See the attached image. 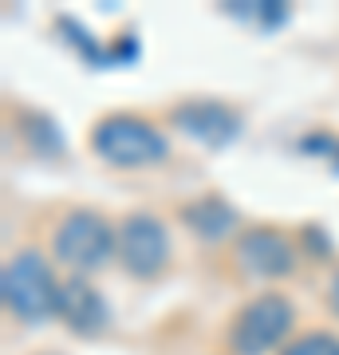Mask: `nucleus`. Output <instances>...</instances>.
Returning <instances> with one entry per match:
<instances>
[{
	"label": "nucleus",
	"mask_w": 339,
	"mask_h": 355,
	"mask_svg": "<svg viewBox=\"0 0 339 355\" xmlns=\"http://www.w3.org/2000/svg\"><path fill=\"white\" fill-rule=\"evenodd\" d=\"M55 316L67 320V328L76 336H99L111 324V308L99 296V288H91L83 277H76L60 288V312Z\"/></svg>",
	"instance_id": "obj_8"
},
{
	"label": "nucleus",
	"mask_w": 339,
	"mask_h": 355,
	"mask_svg": "<svg viewBox=\"0 0 339 355\" xmlns=\"http://www.w3.org/2000/svg\"><path fill=\"white\" fill-rule=\"evenodd\" d=\"M280 355H339V336H331V331H304V336L284 343Z\"/></svg>",
	"instance_id": "obj_10"
},
{
	"label": "nucleus",
	"mask_w": 339,
	"mask_h": 355,
	"mask_svg": "<svg viewBox=\"0 0 339 355\" xmlns=\"http://www.w3.org/2000/svg\"><path fill=\"white\" fill-rule=\"evenodd\" d=\"M60 288L55 284V272L44 261V253L36 249H24L16 253L4 272H0V296H4V308L12 312L16 320L24 324H40L48 320L51 312H60Z\"/></svg>",
	"instance_id": "obj_1"
},
{
	"label": "nucleus",
	"mask_w": 339,
	"mask_h": 355,
	"mask_svg": "<svg viewBox=\"0 0 339 355\" xmlns=\"http://www.w3.org/2000/svg\"><path fill=\"white\" fill-rule=\"evenodd\" d=\"M51 253L60 257L67 268H76V272H95V268H103L111 261V253H119V233L99 214L76 209V214H67L60 221Z\"/></svg>",
	"instance_id": "obj_3"
},
{
	"label": "nucleus",
	"mask_w": 339,
	"mask_h": 355,
	"mask_svg": "<svg viewBox=\"0 0 339 355\" xmlns=\"http://www.w3.org/2000/svg\"><path fill=\"white\" fill-rule=\"evenodd\" d=\"M237 265L261 280L288 277L296 268V245L277 229H249L237 237Z\"/></svg>",
	"instance_id": "obj_6"
},
{
	"label": "nucleus",
	"mask_w": 339,
	"mask_h": 355,
	"mask_svg": "<svg viewBox=\"0 0 339 355\" xmlns=\"http://www.w3.org/2000/svg\"><path fill=\"white\" fill-rule=\"evenodd\" d=\"M327 300H331V308H336V316H339V272L331 277V292H327Z\"/></svg>",
	"instance_id": "obj_11"
},
{
	"label": "nucleus",
	"mask_w": 339,
	"mask_h": 355,
	"mask_svg": "<svg viewBox=\"0 0 339 355\" xmlns=\"http://www.w3.org/2000/svg\"><path fill=\"white\" fill-rule=\"evenodd\" d=\"M174 127L193 142H205V146H225L241 135V119L229 111L225 103L214 99H193L182 103L174 111Z\"/></svg>",
	"instance_id": "obj_7"
},
{
	"label": "nucleus",
	"mask_w": 339,
	"mask_h": 355,
	"mask_svg": "<svg viewBox=\"0 0 339 355\" xmlns=\"http://www.w3.org/2000/svg\"><path fill=\"white\" fill-rule=\"evenodd\" d=\"M119 261L130 277L150 280L170 265V237L154 214H130L119 225Z\"/></svg>",
	"instance_id": "obj_5"
},
{
	"label": "nucleus",
	"mask_w": 339,
	"mask_h": 355,
	"mask_svg": "<svg viewBox=\"0 0 339 355\" xmlns=\"http://www.w3.org/2000/svg\"><path fill=\"white\" fill-rule=\"evenodd\" d=\"M292 320H296V312H292L288 300L280 292H264L237 312L229 343L237 355H264L284 343V336L292 331Z\"/></svg>",
	"instance_id": "obj_4"
},
{
	"label": "nucleus",
	"mask_w": 339,
	"mask_h": 355,
	"mask_svg": "<svg viewBox=\"0 0 339 355\" xmlns=\"http://www.w3.org/2000/svg\"><path fill=\"white\" fill-rule=\"evenodd\" d=\"M91 150L103 162L119 166V170H139V166H154L166 158V139L162 130L139 119V114H111L99 119L91 130Z\"/></svg>",
	"instance_id": "obj_2"
},
{
	"label": "nucleus",
	"mask_w": 339,
	"mask_h": 355,
	"mask_svg": "<svg viewBox=\"0 0 339 355\" xmlns=\"http://www.w3.org/2000/svg\"><path fill=\"white\" fill-rule=\"evenodd\" d=\"M182 221L198 233L201 241H221V237H229V233L237 229L233 205L221 202V198H201V202L186 205V209H182Z\"/></svg>",
	"instance_id": "obj_9"
}]
</instances>
